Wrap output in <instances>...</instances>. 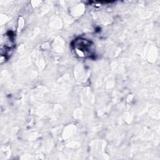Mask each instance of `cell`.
Wrapping results in <instances>:
<instances>
[{"label":"cell","instance_id":"6da1fadb","mask_svg":"<svg viewBox=\"0 0 160 160\" xmlns=\"http://www.w3.org/2000/svg\"><path fill=\"white\" fill-rule=\"evenodd\" d=\"M74 50L81 57H86L92 54V44L85 39L78 38L74 41Z\"/></svg>","mask_w":160,"mask_h":160}]
</instances>
